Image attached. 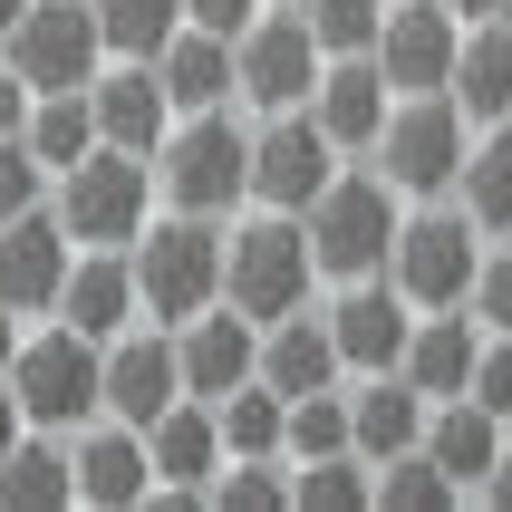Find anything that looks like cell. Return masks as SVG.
I'll return each mask as SVG.
<instances>
[{
  "label": "cell",
  "mask_w": 512,
  "mask_h": 512,
  "mask_svg": "<svg viewBox=\"0 0 512 512\" xmlns=\"http://www.w3.org/2000/svg\"><path fill=\"white\" fill-rule=\"evenodd\" d=\"M223 252L232 232L213 213H165V223L136 232V290H145V319L155 329H184L223 300Z\"/></svg>",
  "instance_id": "cell-1"
},
{
  "label": "cell",
  "mask_w": 512,
  "mask_h": 512,
  "mask_svg": "<svg viewBox=\"0 0 512 512\" xmlns=\"http://www.w3.org/2000/svg\"><path fill=\"white\" fill-rule=\"evenodd\" d=\"M397 203L406 194L387 184V174H348L339 165V184L300 213V223H310V252H319V281H339V290L348 281H377V271L397 261V232H406Z\"/></svg>",
  "instance_id": "cell-2"
},
{
  "label": "cell",
  "mask_w": 512,
  "mask_h": 512,
  "mask_svg": "<svg viewBox=\"0 0 512 512\" xmlns=\"http://www.w3.org/2000/svg\"><path fill=\"white\" fill-rule=\"evenodd\" d=\"M155 184H165L174 213H242L252 203V126H232V107L174 116L165 155H155Z\"/></svg>",
  "instance_id": "cell-3"
},
{
  "label": "cell",
  "mask_w": 512,
  "mask_h": 512,
  "mask_svg": "<svg viewBox=\"0 0 512 512\" xmlns=\"http://www.w3.org/2000/svg\"><path fill=\"white\" fill-rule=\"evenodd\" d=\"M10 387H20V406H29V426H39V435L97 426V416H107V339H87V329L58 319V329L20 339Z\"/></svg>",
  "instance_id": "cell-4"
},
{
  "label": "cell",
  "mask_w": 512,
  "mask_h": 512,
  "mask_svg": "<svg viewBox=\"0 0 512 512\" xmlns=\"http://www.w3.org/2000/svg\"><path fill=\"white\" fill-rule=\"evenodd\" d=\"M310 281H319V252H310V223L300 213H261V223L232 232V252H223V300L242 319H290V310H310Z\"/></svg>",
  "instance_id": "cell-5"
},
{
  "label": "cell",
  "mask_w": 512,
  "mask_h": 512,
  "mask_svg": "<svg viewBox=\"0 0 512 512\" xmlns=\"http://www.w3.org/2000/svg\"><path fill=\"white\" fill-rule=\"evenodd\" d=\"M155 155H126V145H97L58 174V223L78 232L87 252H136L145 232V203H155Z\"/></svg>",
  "instance_id": "cell-6"
},
{
  "label": "cell",
  "mask_w": 512,
  "mask_h": 512,
  "mask_svg": "<svg viewBox=\"0 0 512 512\" xmlns=\"http://www.w3.org/2000/svg\"><path fill=\"white\" fill-rule=\"evenodd\" d=\"M464 126H474V116H464L445 87H435V97H397L387 136H377V174H387L406 203H445L464 184V155H474Z\"/></svg>",
  "instance_id": "cell-7"
},
{
  "label": "cell",
  "mask_w": 512,
  "mask_h": 512,
  "mask_svg": "<svg viewBox=\"0 0 512 512\" xmlns=\"http://www.w3.org/2000/svg\"><path fill=\"white\" fill-rule=\"evenodd\" d=\"M474 271H484V223H474L464 203H455V213H445V203L406 213L387 281H397L416 310H464V300H474Z\"/></svg>",
  "instance_id": "cell-8"
},
{
  "label": "cell",
  "mask_w": 512,
  "mask_h": 512,
  "mask_svg": "<svg viewBox=\"0 0 512 512\" xmlns=\"http://www.w3.org/2000/svg\"><path fill=\"white\" fill-rule=\"evenodd\" d=\"M242 97H252L261 116H290V107H310L319 97V78H329V49H319V29H310V10H290V0H271L242 39Z\"/></svg>",
  "instance_id": "cell-9"
},
{
  "label": "cell",
  "mask_w": 512,
  "mask_h": 512,
  "mask_svg": "<svg viewBox=\"0 0 512 512\" xmlns=\"http://www.w3.org/2000/svg\"><path fill=\"white\" fill-rule=\"evenodd\" d=\"M339 155H348V145L329 136L310 107L261 116V136H252V203H261V213H310V203L339 184Z\"/></svg>",
  "instance_id": "cell-10"
},
{
  "label": "cell",
  "mask_w": 512,
  "mask_h": 512,
  "mask_svg": "<svg viewBox=\"0 0 512 512\" xmlns=\"http://www.w3.org/2000/svg\"><path fill=\"white\" fill-rule=\"evenodd\" d=\"M0 39H10V68H20L39 97H49V87H87L97 68H107L97 0H29V10L0 29Z\"/></svg>",
  "instance_id": "cell-11"
},
{
  "label": "cell",
  "mask_w": 512,
  "mask_h": 512,
  "mask_svg": "<svg viewBox=\"0 0 512 512\" xmlns=\"http://www.w3.org/2000/svg\"><path fill=\"white\" fill-rule=\"evenodd\" d=\"M455 58H464V20L445 0H397L387 29H377V68L397 78V97H435L455 87Z\"/></svg>",
  "instance_id": "cell-12"
},
{
  "label": "cell",
  "mask_w": 512,
  "mask_h": 512,
  "mask_svg": "<svg viewBox=\"0 0 512 512\" xmlns=\"http://www.w3.org/2000/svg\"><path fill=\"white\" fill-rule=\"evenodd\" d=\"M174 358H184V397L223 406L232 387H252V377H261V319H242L232 300H213L203 319L174 329Z\"/></svg>",
  "instance_id": "cell-13"
},
{
  "label": "cell",
  "mask_w": 512,
  "mask_h": 512,
  "mask_svg": "<svg viewBox=\"0 0 512 512\" xmlns=\"http://www.w3.org/2000/svg\"><path fill=\"white\" fill-rule=\"evenodd\" d=\"M68 242H78V232L58 223V213H39V203H29L20 223H0V300H10L20 319L58 310V290H68V271H78Z\"/></svg>",
  "instance_id": "cell-14"
},
{
  "label": "cell",
  "mask_w": 512,
  "mask_h": 512,
  "mask_svg": "<svg viewBox=\"0 0 512 512\" xmlns=\"http://www.w3.org/2000/svg\"><path fill=\"white\" fill-rule=\"evenodd\" d=\"M310 116H319V126H329V136L348 145V155H377L387 116H397V78L377 68V49H348V58H329V78H319Z\"/></svg>",
  "instance_id": "cell-15"
},
{
  "label": "cell",
  "mask_w": 512,
  "mask_h": 512,
  "mask_svg": "<svg viewBox=\"0 0 512 512\" xmlns=\"http://www.w3.org/2000/svg\"><path fill=\"white\" fill-rule=\"evenodd\" d=\"M329 329H339V358H348V368L377 377V368H397L406 339H416V300H406V290L377 271V281H348V290H339Z\"/></svg>",
  "instance_id": "cell-16"
},
{
  "label": "cell",
  "mask_w": 512,
  "mask_h": 512,
  "mask_svg": "<svg viewBox=\"0 0 512 512\" xmlns=\"http://www.w3.org/2000/svg\"><path fill=\"white\" fill-rule=\"evenodd\" d=\"M165 406H184V358H174V329H126V339H107V416L155 426Z\"/></svg>",
  "instance_id": "cell-17"
},
{
  "label": "cell",
  "mask_w": 512,
  "mask_h": 512,
  "mask_svg": "<svg viewBox=\"0 0 512 512\" xmlns=\"http://www.w3.org/2000/svg\"><path fill=\"white\" fill-rule=\"evenodd\" d=\"M87 107H97V136L126 155H165L174 136V97L155 78V58H116V78H87Z\"/></svg>",
  "instance_id": "cell-18"
},
{
  "label": "cell",
  "mask_w": 512,
  "mask_h": 512,
  "mask_svg": "<svg viewBox=\"0 0 512 512\" xmlns=\"http://www.w3.org/2000/svg\"><path fill=\"white\" fill-rule=\"evenodd\" d=\"M78 455V503H97V512H136V503H155V445H145V426H97V435H78L68 445Z\"/></svg>",
  "instance_id": "cell-19"
},
{
  "label": "cell",
  "mask_w": 512,
  "mask_h": 512,
  "mask_svg": "<svg viewBox=\"0 0 512 512\" xmlns=\"http://www.w3.org/2000/svg\"><path fill=\"white\" fill-rule=\"evenodd\" d=\"M155 78H165V97H174V116H203V107H232L242 97V49L232 39H213V29H174L165 39V58H155Z\"/></svg>",
  "instance_id": "cell-20"
},
{
  "label": "cell",
  "mask_w": 512,
  "mask_h": 512,
  "mask_svg": "<svg viewBox=\"0 0 512 512\" xmlns=\"http://www.w3.org/2000/svg\"><path fill=\"white\" fill-rule=\"evenodd\" d=\"M145 445H155V484H184V493H213V474L232 464V445H223V416H213L203 397L165 406V416L145 426Z\"/></svg>",
  "instance_id": "cell-21"
},
{
  "label": "cell",
  "mask_w": 512,
  "mask_h": 512,
  "mask_svg": "<svg viewBox=\"0 0 512 512\" xmlns=\"http://www.w3.org/2000/svg\"><path fill=\"white\" fill-rule=\"evenodd\" d=\"M136 310H145L136 252H87L78 271H68V290H58V319L87 329V339H126V319H136Z\"/></svg>",
  "instance_id": "cell-22"
},
{
  "label": "cell",
  "mask_w": 512,
  "mask_h": 512,
  "mask_svg": "<svg viewBox=\"0 0 512 512\" xmlns=\"http://www.w3.org/2000/svg\"><path fill=\"white\" fill-rule=\"evenodd\" d=\"M348 416H358V455H368V464H387V455H416V445H426V416H435V397L416 387V377L377 368L368 387L348 397Z\"/></svg>",
  "instance_id": "cell-23"
},
{
  "label": "cell",
  "mask_w": 512,
  "mask_h": 512,
  "mask_svg": "<svg viewBox=\"0 0 512 512\" xmlns=\"http://www.w3.org/2000/svg\"><path fill=\"white\" fill-rule=\"evenodd\" d=\"M474 358H484V319H464V310H416V339H406L397 377H416L426 397H464V387H474Z\"/></svg>",
  "instance_id": "cell-24"
},
{
  "label": "cell",
  "mask_w": 512,
  "mask_h": 512,
  "mask_svg": "<svg viewBox=\"0 0 512 512\" xmlns=\"http://www.w3.org/2000/svg\"><path fill=\"white\" fill-rule=\"evenodd\" d=\"M339 329L329 319H310V310H290V319H271L261 329V377L281 387V397H319V387H339Z\"/></svg>",
  "instance_id": "cell-25"
},
{
  "label": "cell",
  "mask_w": 512,
  "mask_h": 512,
  "mask_svg": "<svg viewBox=\"0 0 512 512\" xmlns=\"http://www.w3.org/2000/svg\"><path fill=\"white\" fill-rule=\"evenodd\" d=\"M474 126H512V10L503 20H464V58H455V87H445Z\"/></svg>",
  "instance_id": "cell-26"
},
{
  "label": "cell",
  "mask_w": 512,
  "mask_h": 512,
  "mask_svg": "<svg viewBox=\"0 0 512 512\" xmlns=\"http://www.w3.org/2000/svg\"><path fill=\"white\" fill-rule=\"evenodd\" d=\"M426 455L445 464L464 493H484L493 455H503V416H493L484 397H435V416H426Z\"/></svg>",
  "instance_id": "cell-27"
},
{
  "label": "cell",
  "mask_w": 512,
  "mask_h": 512,
  "mask_svg": "<svg viewBox=\"0 0 512 512\" xmlns=\"http://www.w3.org/2000/svg\"><path fill=\"white\" fill-rule=\"evenodd\" d=\"M58 503H78V455L49 435H20L0 455V512H58Z\"/></svg>",
  "instance_id": "cell-28"
},
{
  "label": "cell",
  "mask_w": 512,
  "mask_h": 512,
  "mask_svg": "<svg viewBox=\"0 0 512 512\" xmlns=\"http://www.w3.org/2000/svg\"><path fill=\"white\" fill-rule=\"evenodd\" d=\"M29 145H39V165L49 174H68L78 155H97V107H87V87H49L39 107H29Z\"/></svg>",
  "instance_id": "cell-29"
},
{
  "label": "cell",
  "mask_w": 512,
  "mask_h": 512,
  "mask_svg": "<svg viewBox=\"0 0 512 512\" xmlns=\"http://www.w3.org/2000/svg\"><path fill=\"white\" fill-rule=\"evenodd\" d=\"M455 203H464V213H474L484 232H503V242H512V126H493V136L464 155Z\"/></svg>",
  "instance_id": "cell-30"
},
{
  "label": "cell",
  "mask_w": 512,
  "mask_h": 512,
  "mask_svg": "<svg viewBox=\"0 0 512 512\" xmlns=\"http://www.w3.org/2000/svg\"><path fill=\"white\" fill-rule=\"evenodd\" d=\"M97 29H107V58H165L184 0H97Z\"/></svg>",
  "instance_id": "cell-31"
},
{
  "label": "cell",
  "mask_w": 512,
  "mask_h": 512,
  "mask_svg": "<svg viewBox=\"0 0 512 512\" xmlns=\"http://www.w3.org/2000/svg\"><path fill=\"white\" fill-rule=\"evenodd\" d=\"M290 503L300 512H358V503H377V474H368V455H310L290 474Z\"/></svg>",
  "instance_id": "cell-32"
},
{
  "label": "cell",
  "mask_w": 512,
  "mask_h": 512,
  "mask_svg": "<svg viewBox=\"0 0 512 512\" xmlns=\"http://www.w3.org/2000/svg\"><path fill=\"white\" fill-rule=\"evenodd\" d=\"M290 464H310V455H358V416H348L339 387H319V397H290Z\"/></svg>",
  "instance_id": "cell-33"
},
{
  "label": "cell",
  "mask_w": 512,
  "mask_h": 512,
  "mask_svg": "<svg viewBox=\"0 0 512 512\" xmlns=\"http://www.w3.org/2000/svg\"><path fill=\"white\" fill-rule=\"evenodd\" d=\"M455 493H464V484L426 455V445H416V455H387V464H377V503H387V512H445Z\"/></svg>",
  "instance_id": "cell-34"
},
{
  "label": "cell",
  "mask_w": 512,
  "mask_h": 512,
  "mask_svg": "<svg viewBox=\"0 0 512 512\" xmlns=\"http://www.w3.org/2000/svg\"><path fill=\"white\" fill-rule=\"evenodd\" d=\"M290 455H232L223 474H213V512H281L290 503Z\"/></svg>",
  "instance_id": "cell-35"
},
{
  "label": "cell",
  "mask_w": 512,
  "mask_h": 512,
  "mask_svg": "<svg viewBox=\"0 0 512 512\" xmlns=\"http://www.w3.org/2000/svg\"><path fill=\"white\" fill-rule=\"evenodd\" d=\"M300 10H310L319 49L348 58V49H377V29H387V10H397V0H300Z\"/></svg>",
  "instance_id": "cell-36"
},
{
  "label": "cell",
  "mask_w": 512,
  "mask_h": 512,
  "mask_svg": "<svg viewBox=\"0 0 512 512\" xmlns=\"http://www.w3.org/2000/svg\"><path fill=\"white\" fill-rule=\"evenodd\" d=\"M39 174H49V165H39V145H29V136H0V223H20L29 203H39Z\"/></svg>",
  "instance_id": "cell-37"
},
{
  "label": "cell",
  "mask_w": 512,
  "mask_h": 512,
  "mask_svg": "<svg viewBox=\"0 0 512 512\" xmlns=\"http://www.w3.org/2000/svg\"><path fill=\"white\" fill-rule=\"evenodd\" d=\"M464 310L484 319L493 339H512V242H503V252H484V271H474V300H464Z\"/></svg>",
  "instance_id": "cell-38"
},
{
  "label": "cell",
  "mask_w": 512,
  "mask_h": 512,
  "mask_svg": "<svg viewBox=\"0 0 512 512\" xmlns=\"http://www.w3.org/2000/svg\"><path fill=\"white\" fill-rule=\"evenodd\" d=\"M464 397H484L493 416L512 426V339H493V329H484V358H474V387H464Z\"/></svg>",
  "instance_id": "cell-39"
},
{
  "label": "cell",
  "mask_w": 512,
  "mask_h": 512,
  "mask_svg": "<svg viewBox=\"0 0 512 512\" xmlns=\"http://www.w3.org/2000/svg\"><path fill=\"white\" fill-rule=\"evenodd\" d=\"M261 10H271V0H184V20H194V29H213V39H242Z\"/></svg>",
  "instance_id": "cell-40"
},
{
  "label": "cell",
  "mask_w": 512,
  "mask_h": 512,
  "mask_svg": "<svg viewBox=\"0 0 512 512\" xmlns=\"http://www.w3.org/2000/svg\"><path fill=\"white\" fill-rule=\"evenodd\" d=\"M29 107H39V87H29L20 68L0 58V136H29Z\"/></svg>",
  "instance_id": "cell-41"
},
{
  "label": "cell",
  "mask_w": 512,
  "mask_h": 512,
  "mask_svg": "<svg viewBox=\"0 0 512 512\" xmlns=\"http://www.w3.org/2000/svg\"><path fill=\"white\" fill-rule=\"evenodd\" d=\"M484 503H503V512H512V445L493 455V474H484Z\"/></svg>",
  "instance_id": "cell-42"
},
{
  "label": "cell",
  "mask_w": 512,
  "mask_h": 512,
  "mask_svg": "<svg viewBox=\"0 0 512 512\" xmlns=\"http://www.w3.org/2000/svg\"><path fill=\"white\" fill-rule=\"evenodd\" d=\"M10 358H20V310L0 300V377H10Z\"/></svg>",
  "instance_id": "cell-43"
},
{
  "label": "cell",
  "mask_w": 512,
  "mask_h": 512,
  "mask_svg": "<svg viewBox=\"0 0 512 512\" xmlns=\"http://www.w3.org/2000/svg\"><path fill=\"white\" fill-rule=\"evenodd\" d=\"M445 10H455V20H503L512 0H445Z\"/></svg>",
  "instance_id": "cell-44"
},
{
  "label": "cell",
  "mask_w": 512,
  "mask_h": 512,
  "mask_svg": "<svg viewBox=\"0 0 512 512\" xmlns=\"http://www.w3.org/2000/svg\"><path fill=\"white\" fill-rule=\"evenodd\" d=\"M20 10H29V0H0V29H10V20H20Z\"/></svg>",
  "instance_id": "cell-45"
},
{
  "label": "cell",
  "mask_w": 512,
  "mask_h": 512,
  "mask_svg": "<svg viewBox=\"0 0 512 512\" xmlns=\"http://www.w3.org/2000/svg\"><path fill=\"white\" fill-rule=\"evenodd\" d=\"M290 10H300V0H290Z\"/></svg>",
  "instance_id": "cell-46"
}]
</instances>
